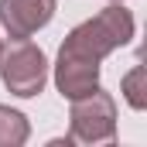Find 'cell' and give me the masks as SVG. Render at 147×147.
Segmentation results:
<instances>
[{"instance_id":"1","label":"cell","mask_w":147,"mask_h":147,"mask_svg":"<svg viewBox=\"0 0 147 147\" xmlns=\"http://www.w3.org/2000/svg\"><path fill=\"white\" fill-rule=\"evenodd\" d=\"M134 38V14L123 3L103 7L96 17L82 21L69 31L65 45L58 48L55 62V86L65 99H79L99 86V62L123 48Z\"/></svg>"},{"instance_id":"2","label":"cell","mask_w":147,"mask_h":147,"mask_svg":"<svg viewBox=\"0 0 147 147\" xmlns=\"http://www.w3.org/2000/svg\"><path fill=\"white\" fill-rule=\"evenodd\" d=\"M0 79L21 99L38 96L45 89V82H48V58H45V51L38 45H31L28 38H14L7 48H0Z\"/></svg>"},{"instance_id":"3","label":"cell","mask_w":147,"mask_h":147,"mask_svg":"<svg viewBox=\"0 0 147 147\" xmlns=\"http://www.w3.org/2000/svg\"><path fill=\"white\" fill-rule=\"evenodd\" d=\"M72 140L82 144H106L116 137V103H113L110 92H103L99 86L86 96L72 99Z\"/></svg>"},{"instance_id":"4","label":"cell","mask_w":147,"mask_h":147,"mask_svg":"<svg viewBox=\"0 0 147 147\" xmlns=\"http://www.w3.org/2000/svg\"><path fill=\"white\" fill-rule=\"evenodd\" d=\"M58 0H0V24L10 38H31L55 17Z\"/></svg>"},{"instance_id":"5","label":"cell","mask_w":147,"mask_h":147,"mask_svg":"<svg viewBox=\"0 0 147 147\" xmlns=\"http://www.w3.org/2000/svg\"><path fill=\"white\" fill-rule=\"evenodd\" d=\"M28 137H31L28 116L10 106H0V147H21Z\"/></svg>"},{"instance_id":"6","label":"cell","mask_w":147,"mask_h":147,"mask_svg":"<svg viewBox=\"0 0 147 147\" xmlns=\"http://www.w3.org/2000/svg\"><path fill=\"white\" fill-rule=\"evenodd\" d=\"M120 89H123V99H127L134 110H144L147 106V69L144 65H134L130 72L123 75Z\"/></svg>"},{"instance_id":"7","label":"cell","mask_w":147,"mask_h":147,"mask_svg":"<svg viewBox=\"0 0 147 147\" xmlns=\"http://www.w3.org/2000/svg\"><path fill=\"white\" fill-rule=\"evenodd\" d=\"M110 3H123V0H110Z\"/></svg>"},{"instance_id":"8","label":"cell","mask_w":147,"mask_h":147,"mask_svg":"<svg viewBox=\"0 0 147 147\" xmlns=\"http://www.w3.org/2000/svg\"><path fill=\"white\" fill-rule=\"evenodd\" d=\"M0 48H3V45H0Z\"/></svg>"}]
</instances>
